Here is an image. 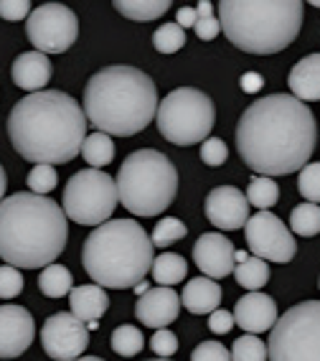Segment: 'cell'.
Masks as SVG:
<instances>
[{
    "mask_svg": "<svg viewBox=\"0 0 320 361\" xmlns=\"http://www.w3.org/2000/svg\"><path fill=\"white\" fill-rule=\"evenodd\" d=\"M318 123L293 94H267L252 102L237 125V150L259 176H288L310 163Z\"/></svg>",
    "mask_w": 320,
    "mask_h": 361,
    "instance_id": "obj_1",
    "label": "cell"
},
{
    "mask_svg": "<svg viewBox=\"0 0 320 361\" xmlns=\"http://www.w3.org/2000/svg\"><path fill=\"white\" fill-rule=\"evenodd\" d=\"M87 117L77 99L59 90L26 94L8 115V135L16 153L33 166H64L82 155Z\"/></svg>",
    "mask_w": 320,
    "mask_h": 361,
    "instance_id": "obj_2",
    "label": "cell"
},
{
    "mask_svg": "<svg viewBox=\"0 0 320 361\" xmlns=\"http://www.w3.org/2000/svg\"><path fill=\"white\" fill-rule=\"evenodd\" d=\"M69 239L66 214L56 201L36 194H13L0 201V257L18 270L49 267Z\"/></svg>",
    "mask_w": 320,
    "mask_h": 361,
    "instance_id": "obj_3",
    "label": "cell"
},
{
    "mask_svg": "<svg viewBox=\"0 0 320 361\" xmlns=\"http://www.w3.org/2000/svg\"><path fill=\"white\" fill-rule=\"evenodd\" d=\"M82 110L97 133L133 137L158 115V90L153 79L135 66H104L84 87Z\"/></svg>",
    "mask_w": 320,
    "mask_h": 361,
    "instance_id": "obj_4",
    "label": "cell"
},
{
    "mask_svg": "<svg viewBox=\"0 0 320 361\" xmlns=\"http://www.w3.org/2000/svg\"><path fill=\"white\" fill-rule=\"evenodd\" d=\"M153 239L135 219H109L84 239L82 264L99 288H135L153 270Z\"/></svg>",
    "mask_w": 320,
    "mask_h": 361,
    "instance_id": "obj_5",
    "label": "cell"
},
{
    "mask_svg": "<svg viewBox=\"0 0 320 361\" xmlns=\"http://www.w3.org/2000/svg\"><path fill=\"white\" fill-rule=\"evenodd\" d=\"M300 0H221V33L244 54L269 56L288 49L302 28Z\"/></svg>",
    "mask_w": 320,
    "mask_h": 361,
    "instance_id": "obj_6",
    "label": "cell"
},
{
    "mask_svg": "<svg viewBox=\"0 0 320 361\" xmlns=\"http://www.w3.org/2000/svg\"><path fill=\"white\" fill-rule=\"evenodd\" d=\"M178 194V171L166 153L142 148L130 153L117 173V196L133 216H158Z\"/></svg>",
    "mask_w": 320,
    "mask_h": 361,
    "instance_id": "obj_7",
    "label": "cell"
},
{
    "mask_svg": "<svg viewBox=\"0 0 320 361\" xmlns=\"http://www.w3.org/2000/svg\"><path fill=\"white\" fill-rule=\"evenodd\" d=\"M155 120H158L160 135L173 145L186 148V145H196L211 137L216 110L206 92L193 90V87H178L163 97Z\"/></svg>",
    "mask_w": 320,
    "mask_h": 361,
    "instance_id": "obj_8",
    "label": "cell"
},
{
    "mask_svg": "<svg viewBox=\"0 0 320 361\" xmlns=\"http://www.w3.org/2000/svg\"><path fill=\"white\" fill-rule=\"evenodd\" d=\"M267 356L269 361H320V300L297 303L277 318Z\"/></svg>",
    "mask_w": 320,
    "mask_h": 361,
    "instance_id": "obj_9",
    "label": "cell"
},
{
    "mask_svg": "<svg viewBox=\"0 0 320 361\" xmlns=\"http://www.w3.org/2000/svg\"><path fill=\"white\" fill-rule=\"evenodd\" d=\"M117 201V180L97 168H84L71 176L64 188L66 219L82 226H102L109 221Z\"/></svg>",
    "mask_w": 320,
    "mask_h": 361,
    "instance_id": "obj_10",
    "label": "cell"
},
{
    "mask_svg": "<svg viewBox=\"0 0 320 361\" xmlns=\"http://www.w3.org/2000/svg\"><path fill=\"white\" fill-rule=\"evenodd\" d=\"M26 36L41 54H64L79 39V18L64 3H44L28 16Z\"/></svg>",
    "mask_w": 320,
    "mask_h": 361,
    "instance_id": "obj_11",
    "label": "cell"
},
{
    "mask_svg": "<svg viewBox=\"0 0 320 361\" xmlns=\"http://www.w3.org/2000/svg\"><path fill=\"white\" fill-rule=\"evenodd\" d=\"M244 237H247L252 255L264 259V262L269 259V262L288 264L297 252V242H295L293 232L272 212H257L254 216H250V221L244 226Z\"/></svg>",
    "mask_w": 320,
    "mask_h": 361,
    "instance_id": "obj_12",
    "label": "cell"
},
{
    "mask_svg": "<svg viewBox=\"0 0 320 361\" xmlns=\"http://www.w3.org/2000/svg\"><path fill=\"white\" fill-rule=\"evenodd\" d=\"M41 343L49 359L54 361H77L90 346V329L87 323L74 318L66 310H59L44 321Z\"/></svg>",
    "mask_w": 320,
    "mask_h": 361,
    "instance_id": "obj_13",
    "label": "cell"
},
{
    "mask_svg": "<svg viewBox=\"0 0 320 361\" xmlns=\"http://www.w3.org/2000/svg\"><path fill=\"white\" fill-rule=\"evenodd\" d=\"M206 219L211 221L216 229L224 232H234L242 229L250 221V201L247 194H242L234 186H216L211 194L206 196L204 204Z\"/></svg>",
    "mask_w": 320,
    "mask_h": 361,
    "instance_id": "obj_14",
    "label": "cell"
},
{
    "mask_svg": "<svg viewBox=\"0 0 320 361\" xmlns=\"http://www.w3.org/2000/svg\"><path fill=\"white\" fill-rule=\"evenodd\" d=\"M237 250L231 245V239L224 237L219 232H206L199 237V242L193 245V262L204 272V278L221 280L229 278L234 267H237V259H234Z\"/></svg>",
    "mask_w": 320,
    "mask_h": 361,
    "instance_id": "obj_15",
    "label": "cell"
},
{
    "mask_svg": "<svg viewBox=\"0 0 320 361\" xmlns=\"http://www.w3.org/2000/svg\"><path fill=\"white\" fill-rule=\"evenodd\" d=\"M36 323L23 305H0V359H16L33 343Z\"/></svg>",
    "mask_w": 320,
    "mask_h": 361,
    "instance_id": "obj_16",
    "label": "cell"
},
{
    "mask_svg": "<svg viewBox=\"0 0 320 361\" xmlns=\"http://www.w3.org/2000/svg\"><path fill=\"white\" fill-rule=\"evenodd\" d=\"M180 313V298L173 288H150L142 293L137 305H135V316L147 329H168L173 321H178Z\"/></svg>",
    "mask_w": 320,
    "mask_h": 361,
    "instance_id": "obj_17",
    "label": "cell"
},
{
    "mask_svg": "<svg viewBox=\"0 0 320 361\" xmlns=\"http://www.w3.org/2000/svg\"><path fill=\"white\" fill-rule=\"evenodd\" d=\"M277 318L280 316H277L275 300L269 295H264V293H247L234 305V321L239 323V329H244L252 336L272 331Z\"/></svg>",
    "mask_w": 320,
    "mask_h": 361,
    "instance_id": "obj_18",
    "label": "cell"
},
{
    "mask_svg": "<svg viewBox=\"0 0 320 361\" xmlns=\"http://www.w3.org/2000/svg\"><path fill=\"white\" fill-rule=\"evenodd\" d=\"M11 77H13L16 87L26 92H44V87L51 82V61L41 51H26L16 56L13 66H11Z\"/></svg>",
    "mask_w": 320,
    "mask_h": 361,
    "instance_id": "obj_19",
    "label": "cell"
},
{
    "mask_svg": "<svg viewBox=\"0 0 320 361\" xmlns=\"http://www.w3.org/2000/svg\"><path fill=\"white\" fill-rule=\"evenodd\" d=\"M288 87L300 102H320V54L300 59L290 69Z\"/></svg>",
    "mask_w": 320,
    "mask_h": 361,
    "instance_id": "obj_20",
    "label": "cell"
},
{
    "mask_svg": "<svg viewBox=\"0 0 320 361\" xmlns=\"http://www.w3.org/2000/svg\"><path fill=\"white\" fill-rule=\"evenodd\" d=\"M221 303V285L211 278H193L180 293V305L193 316H211Z\"/></svg>",
    "mask_w": 320,
    "mask_h": 361,
    "instance_id": "obj_21",
    "label": "cell"
},
{
    "mask_svg": "<svg viewBox=\"0 0 320 361\" xmlns=\"http://www.w3.org/2000/svg\"><path fill=\"white\" fill-rule=\"evenodd\" d=\"M71 303V316L79 318L82 323L99 321L109 308V298L104 293V288L99 285H77L69 293Z\"/></svg>",
    "mask_w": 320,
    "mask_h": 361,
    "instance_id": "obj_22",
    "label": "cell"
},
{
    "mask_svg": "<svg viewBox=\"0 0 320 361\" xmlns=\"http://www.w3.org/2000/svg\"><path fill=\"white\" fill-rule=\"evenodd\" d=\"M153 280L160 288H173L180 280L188 275V262L176 252H166V255H158L153 262Z\"/></svg>",
    "mask_w": 320,
    "mask_h": 361,
    "instance_id": "obj_23",
    "label": "cell"
},
{
    "mask_svg": "<svg viewBox=\"0 0 320 361\" xmlns=\"http://www.w3.org/2000/svg\"><path fill=\"white\" fill-rule=\"evenodd\" d=\"M39 290L44 293L46 298H54V300L69 295V293L74 290V278H71L69 267H64V264H59V262L44 267L39 275Z\"/></svg>",
    "mask_w": 320,
    "mask_h": 361,
    "instance_id": "obj_24",
    "label": "cell"
},
{
    "mask_svg": "<svg viewBox=\"0 0 320 361\" xmlns=\"http://www.w3.org/2000/svg\"><path fill=\"white\" fill-rule=\"evenodd\" d=\"M168 8H171L168 0H115L117 13H122L130 20H140V23L158 20Z\"/></svg>",
    "mask_w": 320,
    "mask_h": 361,
    "instance_id": "obj_25",
    "label": "cell"
},
{
    "mask_svg": "<svg viewBox=\"0 0 320 361\" xmlns=\"http://www.w3.org/2000/svg\"><path fill=\"white\" fill-rule=\"evenodd\" d=\"M82 158L87 163H90V168H104L109 166V163L115 161V140L109 135H104V133H92V135H87V140H84L82 145Z\"/></svg>",
    "mask_w": 320,
    "mask_h": 361,
    "instance_id": "obj_26",
    "label": "cell"
},
{
    "mask_svg": "<svg viewBox=\"0 0 320 361\" xmlns=\"http://www.w3.org/2000/svg\"><path fill=\"white\" fill-rule=\"evenodd\" d=\"M234 278L244 290L259 293V288L269 283V264L259 257H247L234 267Z\"/></svg>",
    "mask_w": 320,
    "mask_h": 361,
    "instance_id": "obj_27",
    "label": "cell"
},
{
    "mask_svg": "<svg viewBox=\"0 0 320 361\" xmlns=\"http://www.w3.org/2000/svg\"><path fill=\"white\" fill-rule=\"evenodd\" d=\"M280 199V186H277L275 178H267V176H257L250 180L247 186V201L250 207H257L259 212H267L272 209Z\"/></svg>",
    "mask_w": 320,
    "mask_h": 361,
    "instance_id": "obj_28",
    "label": "cell"
},
{
    "mask_svg": "<svg viewBox=\"0 0 320 361\" xmlns=\"http://www.w3.org/2000/svg\"><path fill=\"white\" fill-rule=\"evenodd\" d=\"M290 232L297 237H318L320 234V207L318 204H300L290 212Z\"/></svg>",
    "mask_w": 320,
    "mask_h": 361,
    "instance_id": "obj_29",
    "label": "cell"
},
{
    "mask_svg": "<svg viewBox=\"0 0 320 361\" xmlns=\"http://www.w3.org/2000/svg\"><path fill=\"white\" fill-rule=\"evenodd\" d=\"M142 348H145V336L135 329V326L125 323V326L112 331V351H115V354L130 359V356L140 354Z\"/></svg>",
    "mask_w": 320,
    "mask_h": 361,
    "instance_id": "obj_30",
    "label": "cell"
},
{
    "mask_svg": "<svg viewBox=\"0 0 320 361\" xmlns=\"http://www.w3.org/2000/svg\"><path fill=\"white\" fill-rule=\"evenodd\" d=\"M153 46L158 54H176L186 46V31L178 23H163L153 33Z\"/></svg>",
    "mask_w": 320,
    "mask_h": 361,
    "instance_id": "obj_31",
    "label": "cell"
},
{
    "mask_svg": "<svg viewBox=\"0 0 320 361\" xmlns=\"http://www.w3.org/2000/svg\"><path fill=\"white\" fill-rule=\"evenodd\" d=\"M231 361H269L267 356V346L259 336H242L234 341L231 346Z\"/></svg>",
    "mask_w": 320,
    "mask_h": 361,
    "instance_id": "obj_32",
    "label": "cell"
},
{
    "mask_svg": "<svg viewBox=\"0 0 320 361\" xmlns=\"http://www.w3.org/2000/svg\"><path fill=\"white\" fill-rule=\"evenodd\" d=\"M188 234V226L183 224L180 219H176V216H163V219L155 224L153 229V245L155 247H171L176 245L178 239H183Z\"/></svg>",
    "mask_w": 320,
    "mask_h": 361,
    "instance_id": "obj_33",
    "label": "cell"
},
{
    "mask_svg": "<svg viewBox=\"0 0 320 361\" xmlns=\"http://www.w3.org/2000/svg\"><path fill=\"white\" fill-rule=\"evenodd\" d=\"M297 191L307 204L320 207V163H307L297 176Z\"/></svg>",
    "mask_w": 320,
    "mask_h": 361,
    "instance_id": "obj_34",
    "label": "cell"
},
{
    "mask_svg": "<svg viewBox=\"0 0 320 361\" xmlns=\"http://www.w3.org/2000/svg\"><path fill=\"white\" fill-rule=\"evenodd\" d=\"M26 183H28V188H31V194H36V196L51 194L59 183L56 168L54 166H33L31 173H28V178H26Z\"/></svg>",
    "mask_w": 320,
    "mask_h": 361,
    "instance_id": "obj_35",
    "label": "cell"
},
{
    "mask_svg": "<svg viewBox=\"0 0 320 361\" xmlns=\"http://www.w3.org/2000/svg\"><path fill=\"white\" fill-rule=\"evenodd\" d=\"M196 13H199V20H196V26H193L196 36H199L201 41H214L219 36V31H221V23H219V18L214 16V6L209 0H201L199 8H196Z\"/></svg>",
    "mask_w": 320,
    "mask_h": 361,
    "instance_id": "obj_36",
    "label": "cell"
},
{
    "mask_svg": "<svg viewBox=\"0 0 320 361\" xmlns=\"http://www.w3.org/2000/svg\"><path fill=\"white\" fill-rule=\"evenodd\" d=\"M20 293H23V275L13 264H3L0 267V298L11 300V298L20 295Z\"/></svg>",
    "mask_w": 320,
    "mask_h": 361,
    "instance_id": "obj_37",
    "label": "cell"
},
{
    "mask_svg": "<svg viewBox=\"0 0 320 361\" xmlns=\"http://www.w3.org/2000/svg\"><path fill=\"white\" fill-rule=\"evenodd\" d=\"M226 158H229V148H226V142L221 137H209V140L201 142V161L206 166L211 168L224 166Z\"/></svg>",
    "mask_w": 320,
    "mask_h": 361,
    "instance_id": "obj_38",
    "label": "cell"
},
{
    "mask_svg": "<svg viewBox=\"0 0 320 361\" xmlns=\"http://www.w3.org/2000/svg\"><path fill=\"white\" fill-rule=\"evenodd\" d=\"M150 348L155 351V356H158V359H171V356L178 351V336H176L173 331H168V329L155 331L153 338H150Z\"/></svg>",
    "mask_w": 320,
    "mask_h": 361,
    "instance_id": "obj_39",
    "label": "cell"
},
{
    "mask_svg": "<svg viewBox=\"0 0 320 361\" xmlns=\"http://www.w3.org/2000/svg\"><path fill=\"white\" fill-rule=\"evenodd\" d=\"M191 361H231V351L221 341H204L193 348Z\"/></svg>",
    "mask_w": 320,
    "mask_h": 361,
    "instance_id": "obj_40",
    "label": "cell"
},
{
    "mask_svg": "<svg viewBox=\"0 0 320 361\" xmlns=\"http://www.w3.org/2000/svg\"><path fill=\"white\" fill-rule=\"evenodd\" d=\"M33 8L28 0H0V18L3 20H28Z\"/></svg>",
    "mask_w": 320,
    "mask_h": 361,
    "instance_id": "obj_41",
    "label": "cell"
},
{
    "mask_svg": "<svg viewBox=\"0 0 320 361\" xmlns=\"http://www.w3.org/2000/svg\"><path fill=\"white\" fill-rule=\"evenodd\" d=\"M234 313H229V310H214L211 318H209V329L214 331V334H229L231 329H234Z\"/></svg>",
    "mask_w": 320,
    "mask_h": 361,
    "instance_id": "obj_42",
    "label": "cell"
},
{
    "mask_svg": "<svg viewBox=\"0 0 320 361\" xmlns=\"http://www.w3.org/2000/svg\"><path fill=\"white\" fill-rule=\"evenodd\" d=\"M262 87H264V77L257 74V71H247L242 77V90L247 92V94H254V92H259Z\"/></svg>",
    "mask_w": 320,
    "mask_h": 361,
    "instance_id": "obj_43",
    "label": "cell"
},
{
    "mask_svg": "<svg viewBox=\"0 0 320 361\" xmlns=\"http://www.w3.org/2000/svg\"><path fill=\"white\" fill-rule=\"evenodd\" d=\"M196 20H199V13H196V8H180L178 11V20H176V23H178L180 28H183V31H186V28H193L196 26Z\"/></svg>",
    "mask_w": 320,
    "mask_h": 361,
    "instance_id": "obj_44",
    "label": "cell"
},
{
    "mask_svg": "<svg viewBox=\"0 0 320 361\" xmlns=\"http://www.w3.org/2000/svg\"><path fill=\"white\" fill-rule=\"evenodd\" d=\"M6 188H8V178H6V171L0 166V201L6 199Z\"/></svg>",
    "mask_w": 320,
    "mask_h": 361,
    "instance_id": "obj_45",
    "label": "cell"
},
{
    "mask_svg": "<svg viewBox=\"0 0 320 361\" xmlns=\"http://www.w3.org/2000/svg\"><path fill=\"white\" fill-rule=\"evenodd\" d=\"M247 257H250V255H247V252H242V250H239L237 255H234V259H237V264H239V262H244V259H247Z\"/></svg>",
    "mask_w": 320,
    "mask_h": 361,
    "instance_id": "obj_46",
    "label": "cell"
},
{
    "mask_svg": "<svg viewBox=\"0 0 320 361\" xmlns=\"http://www.w3.org/2000/svg\"><path fill=\"white\" fill-rule=\"evenodd\" d=\"M87 329H90V331H97V329H99V321H92V323H87Z\"/></svg>",
    "mask_w": 320,
    "mask_h": 361,
    "instance_id": "obj_47",
    "label": "cell"
},
{
    "mask_svg": "<svg viewBox=\"0 0 320 361\" xmlns=\"http://www.w3.org/2000/svg\"><path fill=\"white\" fill-rule=\"evenodd\" d=\"M77 361H104V359H97V356H82V359Z\"/></svg>",
    "mask_w": 320,
    "mask_h": 361,
    "instance_id": "obj_48",
    "label": "cell"
},
{
    "mask_svg": "<svg viewBox=\"0 0 320 361\" xmlns=\"http://www.w3.org/2000/svg\"><path fill=\"white\" fill-rule=\"evenodd\" d=\"M147 361H173V359H147Z\"/></svg>",
    "mask_w": 320,
    "mask_h": 361,
    "instance_id": "obj_49",
    "label": "cell"
},
{
    "mask_svg": "<svg viewBox=\"0 0 320 361\" xmlns=\"http://www.w3.org/2000/svg\"><path fill=\"white\" fill-rule=\"evenodd\" d=\"M313 6H315V8H320V0H313Z\"/></svg>",
    "mask_w": 320,
    "mask_h": 361,
    "instance_id": "obj_50",
    "label": "cell"
},
{
    "mask_svg": "<svg viewBox=\"0 0 320 361\" xmlns=\"http://www.w3.org/2000/svg\"><path fill=\"white\" fill-rule=\"evenodd\" d=\"M318 285H320V280H318Z\"/></svg>",
    "mask_w": 320,
    "mask_h": 361,
    "instance_id": "obj_51",
    "label": "cell"
}]
</instances>
